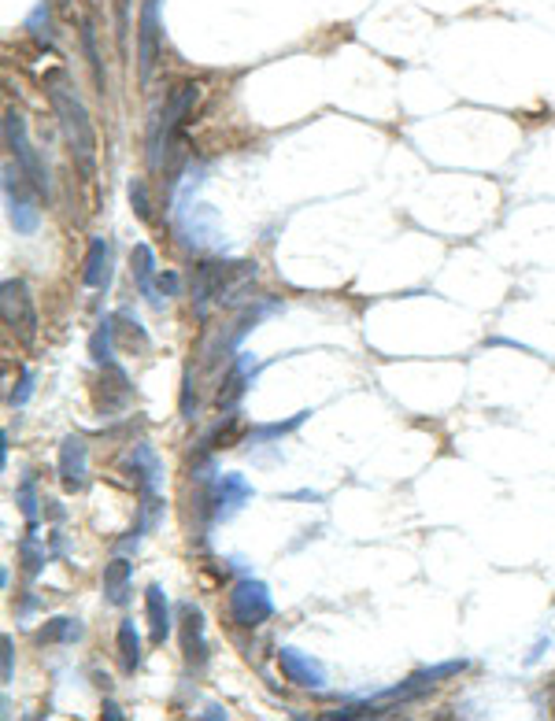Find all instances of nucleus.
<instances>
[{
  "instance_id": "nucleus-1",
  "label": "nucleus",
  "mask_w": 555,
  "mask_h": 721,
  "mask_svg": "<svg viewBox=\"0 0 555 721\" xmlns=\"http://www.w3.org/2000/svg\"><path fill=\"white\" fill-rule=\"evenodd\" d=\"M49 97H52V108L60 115V126H63V137L71 145V155H74L78 171H82L86 178H93V171H97V130L89 123L86 104L78 100V93L67 82H56L49 89Z\"/></svg>"
},
{
  "instance_id": "nucleus-2",
  "label": "nucleus",
  "mask_w": 555,
  "mask_h": 721,
  "mask_svg": "<svg viewBox=\"0 0 555 721\" xmlns=\"http://www.w3.org/2000/svg\"><path fill=\"white\" fill-rule=\"evenodd\" d=\"M0 311H5V326L19 344H33L37 341V307L33 296L26 289L23 277H8L0 286Z\"/></svg>"
},
{
  "instance_id": "nucleus-3",
  "label": "nucleus",
  "mask_w": 555,
  "mask_h": 721,
  "mask_svg": "<svg viewBox=\"0 0 555 721\" xmlns=\"http://www.w3.org/2000/svg\"><path fill=\"white\" fill-rule=\"evenodd\" d=\"M270 614H274V599H270V588L263 581L245 577V581H237L230 588V618H233V625L259 629L263 622H270Z\"/></svg>"
},
{
  "instance_id": "nucleus-4",
  "label": "nucleus",
  "mask_w": 555,
  "mask_h": 721,
  "mask_svg": "<svg viewBox=\"0 0 555 721\" xmlns=\"http://www.w3.org/2000/svg\"><path fill=\"white\" fill-rule=\"evenodd\" d=\"M249 500H252V485L245 481V473H222V477H215V485L204 492V503H208L212 518H230V514L241 510Z\"/></svg>"
},
{
  "instance_id": "nucleus-5",
  "label": "nucleus",
  "mask_w": 555,
  "mask_h": 721,
  "mask_svg": "<svg viewBox=\"0 0 555 721\" xmlns=\"http://www.w3.org/2000/svg\"><path fill=\"white\" fill-rule=\"evenodd\" d=\"M160 0H145L141 8V26H137V70H141V82H148L155 63H160Z\"/></svg>"
},
{
  "instance_id": "nucleus-6",
  "label": "nucleus",
  "mask_w": 555,
  "mask_h": 721,
  "mask_svg": "<svg viewBox=\"0 0 555 721\" xmlns=\"http://www.w3.org/2000/svg\"><path fill=\"white\" fill-rule=\"evenodd\" d=\"M56 470H60V481L67 492H78L86 489V473H89V448L82 436H63L60 440V459H56Z\"/></svg>"
},
{
  "instance_id": "nucleus-7",
  "label": "nucleus",
  "mask_w": 555,
  "mask_h": 721,
  "mask_svg": "<svg viewBox=\"0 0 555 721\" xmlns=\"http://www.w3.org/2000/svg\"><path fill=\"white\" fill-rule=\"evenodd\" d=\"M278 666H282L286 680H293L296 688H323L326 685V666L319 659H311L307 651L282 648L278 651Z\"/></svg>"
},
{
  "instance_id": "nucleus-8",
  "label": "nucleus",
  "mask_w": 555,
  "mask_h": 721,
  "mask_svg": "<svg viewBox=\"0 0 555 721\" xmlns=\"http://www.w3.org/2000/svg\"><path fill=\"white\" fill-rule=\"evenodd\" d=\"M182 651H185V662L201 670L208 662V636H204V614L201 607L193 604H182Z\"/></svg>"
},
{
  "instance_id": "nucleus-9",
  "label": "nucleus",
  "mask_w": 555,
  "mask_h": 721,
  "mask_svg": "<svg viewBox=\"0 0 555 721\" xmlns=\"http://www.w3.org/2000/svg\"><path fill=\"white\" fill-rule=\"evenodd\" d=\"M127 470L137 481L141 496H155V485H160L164 466H160V455L152 452V445H145V440H141V445H134V452L127 455Z\"/></svg>"
},
{
  "instance_id": "nucleus-10",
  "label": "nucleus",
  "mask_w": 555,
  "mask_h": 721,
  "mask_svg": "<svg viewBox=\"0 0 555 721\" xmlns=\"http://www.w3.org/2000/svg\"><path fill=\"white\" fill-rule=\"evenodd\" d=\"M145 618H148L152 644H164V640L171 636V607H167V592L160 585L145 588Z\"/></svg>"
},
{
  "instance_id": "nucleus-11",
  "label": "nucleus",
  "mask_w": 555,
  "mask_h": 721,
  "mask_svg": "<svg viewBox=\"0 0 555 721\" xmlns=\"http://www.w3.org/2000/svg\"><path fill=\"white\" fill-rule=\"evenodd\" d=\"M100 370H104V374H100V396H97L100 411H118V407H127V399H130V378H127V370L115 367V363H108V367H100Z\"/></svg>"
},
{
  "instance_id": "nucleus-12",
  "label": "nucleus",
  "mask_w": 555,
  "mask_h": 721,
  "mask_svg": "<svg viewBox=\"0 0 555 721\" xmlns=\"http://www.w3.org/2000/svg\"><path fill=\"white\" fill-rule=\"evenodd\" d=\"M130 585H134V563L127 558H111L104 566V595L111 607H127L130 604Z\"/></svg>"
},
{
  "instance_id": "nucleus-13",
  "label": "nucleus",
  "mask_w": 555,
  "mask_h": 721,
  "mask_svg": "<svg viewBox=\"0 0 555 721\" xmlns=\"http://www.w3.org/2000/svg\"><path fill=\"white\" fill-rule=\"evenodd\" d=\"M249 363H252V355H237V363L230 367V374H226V381L219 385V396H215V404L222 407V411H230L237 399L245 396V389L252 385V378H245V370H249Z\"/></svg>"
},
{
  "instance_id": "nucleus-14",
  "label": "nucleus",
  "mask_w": 555,
  "mask_h": 721,
  "mask_svg": "<svg viewBox=\"0 0 555 721\" xmlns=\"http://www.w3.org/2000/svg\"><path fill=\"white\" fill-rule=\"evenodd\" d=\"M130 270H134L137 289L152 300V307H160V296H155V286H152V277H155V252H152L148 245H134V252H130Z\"/></svg>"
},
{
  "instance_id": "nucleus-15",
  "label": "nucleus",
  "mask_w": 555,
  "mask_h": 721,
  "mask_svg": "<svg viewBox=\"0 0 555 721\" xmlns=\"http://www.w3.org/2000/svg\"><path fill=\"white\" fill-rule=\"evenodd\" d=\"M108 263H111V245H108L104 237H93L89 240V252H86V270H82V282L89 289L108 286Z\"/></svg>"
},
{
  "instance_id": "nucleus-16",
  "label": "nucleus",
  "mask_w": 555,
  "mask_h": 721,
  "mask_svg": "<svg viewBox=\"0 0 555 721\" xmlns=\"http://www.w3.org/2000/svg\"><path fill=\"white\" fill-rule=\"evenodd\" d=\"M15 167L23 171V178H26V185L37 192V196H52V185H49V167L42 164V155H37L33 148H26L19 159H15Z\"/></svg>"
},
{
  "instance_id": "nucleus-17",
  "label": "nucleus",
  "mask_w": 555,
  "mask_h": 721,
  "mask_svg": "<svg viewBox=\"0 0 555 721\" xmlns=\"http://www.w3.org/2000/svg\"><path fill=\"white\" fill-rule=\"evenodd\" d=\"M82 640V625L74 618H52L45 629H37V644H74Z\"/></svg>"
},
{
  "instance_id": "nucleus-18",
  "label": "nucleus",
  "mask_w": 555,
  "mask_h": 721,
  "mask_svg": "<svg viewBox=\"0 0 555 721\" xmlns=\"http://www.w3.org/2000/svg\"><path fill=\"white\" fill-rule=\"evenodd\" d=\"M118 659H123L127 673H134L141 666V636L134 629V618H127L123 625H118Z\"/></svg>"
},
{
  "instance_id": "nucleus-19",
  "label": "nucleus",
  "mask_w": 555,
  "mask_h": 721,
  "mask_svg": "<svg viewBox=\"0 0 555 721\" xmlns=\"http://www.w3.org/2000/svg\"><path fill=\"white\" fill-rule=\"evenodd\" d=\"M8 219H12V226H15V233H37V226H42V215H37V208L33 204H26V200H19V196H8Z\"/></svg>"
},
{
  "instance_id": "nucleus-20",
  "label": "nucleus",
  "mask_w": 555,
  "mask_h": 721,
  "mask_svg": "<svg viewBox=\"0 0 555 721\" xmlns=\"http://www.w3.org/2000/svg\"><path fill=\"white\" fill-rule=\"evenodd\" d=\"M111 351H115V326L104 318V323L97 326V333L89 337V355H93V363H97V367H108V363H115Z\"/></svg>"
},
{
  "instance_id": "nucleus-21",
  "label": "nucleus",
  "mask_w": 555,
  "mask_h": 721,
  "mask_svg": "<svg viewBox=\"0 0 555 721\" xmlns=\"http://www.w3.org/2000/svg\"><path fill=\"white\" fill-rule=\"evenodd\" d=\"M5 145H8V152L15 159L30 148V141H26V118L15 108H8V115H5Z\"/></svg>"
},
{
  "instance_id": "nucleus-22",
  "label": "nucleus",
  "mask_w": 555,
  "mask_h": 721,
  "mask_svg": "<svg viewBox=\"0 0 555 721\" xmlns=\"http://www.w3.org/2000/svg\"><path fill=\"white\" fill-rule=\"evenodd\" d=\"M26 30L37 37V42H45V45H49L52 37H56V33H52V8H49V0H42V5H37V8L30 12V19H26Z\"/></svg>"
},
{
  "instance_id": "nucleus-23",
  "label": "nucleus",
  "mask_w": 555,
  "mask_h": 721,
  "mask_svg": "<svg viewBox=\"0 0 555 721\" xmlns=\"http://www.w3.org/2000/svg\"><path fill=\"white\" fill-rule=\"evenodd\" d=\"M311 418V411H300V415H293L289 422H270V426H259V429H252V440H267V436H286V433H293L296 426H304Z\"/></svg>"
},
{
  "instance_id": "nucleus-24",
  "label": "nucleus",
  "mask_w": 555,
  "mask_h": 721,
  "mask_svg": "<svg viewBox=\"0 0 555 721\" xmlns=\"http://www.w3.org/2000/svg\"><path fill=\"white\" fill-rule=\"evenodd\" d=\"M19 558H23V570H26V577H37V570H42V563H45V551L37 548V540H33V537H26V540L19 544Z\"/></svg>"
},
{
  "instance_id": "nucleus-25",
  "label": "nucleus",
  "mask_w": 555,
  "mask_h": 721,
  "mask_svg": "<svg viewBox=\"0 0 555 721\" xmlns=\"http://www.w3.org/2000/svg\"><path fill=\"white\" fill-rule=\"evenodd\" d=\"M82 45H86V56H89V67L97 74V89L104 93V70H100V52H97V37H93V23H82Z\"/></svg>"
},
{
  "instance_id": "nucleus-26",
  "label": "nucleus",
  "mask_w": 555,
  "mask_h": 721,
  "mask_svg": "<svg viewBox=\"0 0 555 721\" xmlns=\"http://www.w3.org/2000/svg\"><path fill=\"white\" fill-rule=\"evenodd\" d=\"M130 204H134V211H137L141 222H152V200H148V189H145L141 178L130 182Z\"/></svg>"
},
{
  "instance_id": "nucleus-27",
  "label": "nucleus",
  "mask_w": 555,
  "mask_h": 721,
  "mask_svg": "<svg viewBox=\"0 0 555 721\" xmlns=\"http://www.w3.org/2000/svg\"><path fill=\"white\" fill-rule=\"evenodd\" d=\"M15 500H19V510L30 518V526H33V522H37V503H42V500L33 496V477H26V481H23V485H19V492H15Z\"/></svg>"
},
{
  "instance_id": "nucleus-28",
  "label": "nucleus",
  "mask_w": 555,
  "mask_h": 721,
  "mask_svg": "<svg viewBox=\"0 0 555 721\" xmlns=\"http://www.w3.org/2000/svg\"><path fill=\"white\" fill-rule=\"evenodd\" d=\"M12 670H15V640L5 632L0 636V677H5V685L12 680Z\"/></svg>"
},
{
  "instance_id": "nucleus-29",
  "label": "nucleus",
  "mask_w": 555,
  "mask_h": 721,
  "mask_svg": "<svg viewBox=\"0 0 555 721\" xmlns=\"http://www.w3.org/2000/svg\"><path fill=\"white\" fill-rule=\"evenodd\" d=\"M378 714H385V710H381V707H371V703H355V707L326 710V717H330V721H337V717H378Z\"/></svg>"
},
{
  "instance_id": "nucleus-30",
  "label": "nucleus",
  "mask_w": 555,
  "mask_h": 721,
  "mask_svg": "<svg viewBox=\"0 0 555 721\" xmlns=\"http://www.w3.org/2000/svg\"><path fill=\"white\" fill-rule=\"evenodd\" d=\"M30 396H33V370H23V374H19V385H15L12 396H8V404H12V407H23Z\"/></svg>"
},
{
  "instance_id": "nucleus-31",
  "label": "nucleus",
  "mask_w": 555,
  "mask_h": 721,
  "mask_svg": "<svg viewBox=\"0 0 555 721\" xmlns=\"http://www.w3.org/2000/svg\"><path fill=\"white\" fill-rule=\"evenodd\" d=\"M196 411V389H193V374H185V389H182V418H193Z\"/></svg>"
},
{
  "instance_id": "nucleus-32",
  "label": "nucleus",
  "mask_w": 555,
  "mask_h": 721,
  "mask_svg": "<svg viewBox=\"0 0 555 721\" xmlns=\"http://www.w3.org/2000/svg\"><path fill=\"white\" fill-rule=\"evenodd\" d=\"M155 289H160V293H167V296H174L178 293V274H160V282H155Z\"/></svg>"
},
{
  "instance_id": "nucleus-33",
  "label": "nucleus",
  "mask_w": 555,
  "mask_h": 721,
  "mask_svg": "<svg viewBox=\"0 0 555 721\" xmlns=\"http://www.w3.org/2000/svg\"><path fill=\"white\" fill-rule=\"evenodd\" d=\"M104 717H108V721H123L127 714H123V707H118V703L108 699V703H104Z\"/></svg>"
},
{
  "instance_id": "nucleus-34",
  "label": "nucleus",
  "mask_w": 555,
  "mask_h": 721,
  "mask_svg": "<svg viewBox=\"0 0 555 721\" xmlns=\"http://www.w3.org/2000/svg\"><path fill=\"white\" fill-rule=\"evenodd\" d=\"M201 717H208V721H219V717H226V710H222V707H208Z\"/></svg>"
},
{
  "instance_id": "nucleus-35",
  "label": "nucleus",
  "mask_w": 555,
  "mask_h": 721,
  "mask_svg": "<svg viewBox=\"0 0 555 721\" xmlns=\"http://www.w3.org/2000/svg\"><path fill=\"white\" fill-rule=\"evenodd\" d=\"M0 463H8V433L0 436Z\"/></svg>"
}]
</instances>
